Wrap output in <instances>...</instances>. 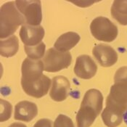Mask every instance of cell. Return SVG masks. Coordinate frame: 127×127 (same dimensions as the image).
Wrapping results in <instances>:
<instances>
[{
	"label": "cell",
	"instance_id": "obj_7",
	"mask_svg": "<svg viewBox=\"0 0 127 127\" xmlns=\"http://www.w3.org/2000/svg\"><path fill=\"white\" fill-rule=\"evenodd\" d=\"M97 71V65L89 55H82L76 58L74 73L78 78L90 79L94 77Z\"/></svg>",
	"mask_w": 127,
	"mask_h": 127
},
{
	"label": "cell",
	"instance_id": "obj_1",
	"mask_svg": "<svg viewBox=\"0 0 127 127\" xmlns=\"http://www.w3.org/2000/svg\"><path fill=\"white\" fill-rule=\"evenodd\" d=\"M103 96L95 89L88 90L83 98L76 116L77 127H90L102 110Z\"/></svg>",
	"mask_w": 127,
	"mask_h": 127
},
{
	"label": "cell",
	"instance_id": "obj_21",
	"mask_svg": "<svg viewBox=\"0 0 127 127\" xmlns=\"http://www.w3.org/2000/svg\"><path fill=\"white\" fill-rule=\"evenodd\" d=\"M124 121H126V123H127V113H126V114H124Z\"/></svg>",
	"mask_w": 127,
	"mask_h": 127
},
{
	"label": "cell",
	"instance_id": "obj_18",
	"mask_svg": "<svg viewBox=\"0 0 127 127\" xmlns=\"http://www.w3.org/2000/svg\"><path fill=\"white\" fill-rule=\"evenodd\" d=\"M53 127H74V124L71 118L65 115L60 114L55 119Z\"/></svg>",
	"mask_w": 127,
	"mask_h": 127
},
{
	"label": "cell",
	"instance_id": "obj_16",
	"mask_svg": "<svg viewBox=\"0 0 127 127\" xmlns=\"http://www.w3.org/2000/svg\"><path fill=\"white\" fill-rule=\"evenodd\" d=\"M46 46L42 41L35 46H25L24 49L28 58L34 60H39L45 55Z\"/></svg>",
	"mask_w": 127,
	"mask_h": 127
},
{
	"label": "cell",
	"instance_id": "obj_20",
	"mask_svg": "<svg viewBox=\"0 0 127 127\" xmlns=\"http://www.w3.org/2000/svg\"><path fill=\"white\" fill-rule=\"evenodd\" d=\"M8 127H27L25 124L19 123V122H16V123H13L11 125H10Z\"/></svg>",
	"mask_w": 127,
	"mask_h": 127
},
{
	"label": "cell",
	"instance_id": "obj_2",
	"mask_svg": "<svg viewBox=\"0 0 127 127\" xmlns=\"http://www.w3.org/2000/svg\"><path fill=\"white\" fill-rule=\"evenodd\" d=\"M26 24L24 17L18 10L15 1H8L0 10V38H8L14 34L20 26Z\"/></svg>",
	"mask_w": 127,
	"mask_h": 127
},
{
	"label": "cell",
	"instance_id": "obj_4",
	"mask_svg": "<svg viewBox=\"0 0 127 127\" xmlns=\"http://www.w3.org/2000/svg\"><path fill=\"white\" fill-rule=\"evenodd\" d=\"M42 61L45 71L55 73L69 67L72 56L70 52H60L55 48H50L46 52Z\"/></svg>",
	"mask_w": 127,
	"mask_h": 127
},
{
	"label": "cell",
	"instance_id": "obj_6",
	"mask_svg": "<svg viewBox=\"0 0 127 127\" xmlns=\"http://www.w3.org/2000/svg\"><path fill=\"white\" fill-rule=\"evenodd\" d=\"M51 84V79L44 74L36 80H21V86L23 91L28 95L34 98H41L45 96L48 93Z\"/></svg>",
	"mask_w": 127,
	"mask_h": 127
},
{
	"label": "cell",
	"instance_id": "obj_10",
	"mask_svg": "<svg viewBox=\"0 0 127 127\" xmlns=\"http://www.w3.org/2000/svg\"><path fill=\"white\" fill-rule=\"evenodd\" d=\"M44 70V66L42 60H34L27 58L22 63L21 80L32 81L38 79L43 75Z\"/></svg>",
	"mask_w": 127,
	"mask_h": 127
},
{
	"label": "cell",
	"instance_id": "obj_11",
	"mask_svg": "<svg viewBox=\"0 0 127 127\" xmlns=\"http://www.w3.org/2000/svg\"><path fill=\"white\" fill-rule=\"evenodd\" d=\"M70 82L65 76H58L52 78L49 96L56 102H62L68 97L70 92Z\"/></svg>",
	"mask_w": 127,
	"mask_h": 127
},
{
	"label": "cell",
	"instance_id": "obj_12",
	"mask_svg": "<svg viewBox=\"0 0 127 127\" xmlns=\"http://www.w3.org/2000/svg\"><path fill=\"white\" fill-rule=\"evenodd\" d=\"M38 114L36 105L29 101L19 102L15 107L14 118L15 120L30 122Z\"/></svg>",
	"mask_w": 127,
	"mask_h": 127
},
{
	"label": "cell",
	"instance_id": "obj_14",
	"mask_svg": "<svg viewBox=\"0 0 127 127\" xmlns=\"http://www.w3.org/2000/svg\"><path fill=\"white\" fill-rule=\"evenodd\" d=\"M19 49V41L16 36L12 35L0 41V54L5 58L14 56Z\"/></svg>",
	"mask_w": 127,
	"mask_h": 127
},
{
	"label": "cell",
	"instance_id": "obj_9",
	"mask_svg": "<svg viewBox=\"0 0 127 127\" xmlns=\"http://www.w3.org/2000/svg\"><path fill=\"white\" fill-rule=\"evenodd\" d=\"M44 36V29L41 26L24 24L20 30V37L25 46H35L40 44Z\"/></svg>",
	"mask_w": 127,
	"mask_h": 127
},
{
	"label": "cell",
	"instance_id": "obj_8",
	"mask_svg": "<svg viewBox=\"0 0 127 127\" xmlns=\"http://www.w3.org/2000/svg\"><path fill=\"white\" fill-rule=\"evenodd\" d=\"M92 54L102 67L107 68L113 66L118 60L116 51L108 44H99L95 46Z\"/></svg>",
	"mask_w": 127,
	"mask_h": 127
},
{
	"label": "cell",
	"instance_id": "obj_5",
	"mask_svg": "<svg viewBox=\"0 0 127 127\" xmlns=\"http://www.w3.org/2000/svg\"><path fill=\"white\" fill-rule=\"evenodd\" d=\"M16 7L24 17L26 24L30 26H40L42 20L41 3L39 0L15 1Z\"/></svg>",
	"mask_w": 127,
	"mask_h": 127
},
{
	"label": "cell",
	"instance_id": "obj_13",
	"mask_svg": "<svg viewBox=\"0 0 127 127\" xmlns=\"http://www.w3.org/2000/svg\"><path fill=\"white\" fill-rule=\"evenodd\" d=\"M80 39L81 37L77 33L73 31L65 33L56 40L54 48L60 52H68L78 44Z\"/></svg>",
	"mask_w": 127,
	"mask_h": 127
},
{
	"label": "cell",
	"instance_id": "obj_17",
	"mask_svg": "<svg viewBox=\"0 0 127 127\" xmlns=\"http://www.w3.org/2000/svg\"><path fill=\"white\" fill-rule=\"evenodd\" d=\"M0 105H1V116L0 121L1 122H4L7 121L12 114V105L9 102L1 99H0Z\"/></svg>",
	"mask_w": 127,
	"mask_h": 127
},
{
	"label": "cell",
	"instance_id": "obj_3",
	"mask_svg": "<svg viewBox=\"0 0 127 127\" xmlns=\"http://www.w3.org/2000/svg\"><path fill=\"white\" fill-rule=\"evenodd\" d=\"M90 31L95 39L105 42L114 41L118 33L117 26L108 18L102 16L97 17L92 21Z\"/></svg>",
	"mask_w": 127,
	"mask_h": 127
},
{
	"label": "cell",
	"instance_id": "obj_19",
	"mask_svg": "<svg viewBox=\"0 0 127 127\" xmlns=\"http://www.w3.org/2000/svg\"><path fill=\"white\" fill-rule=\"evenodd\" d=\"M33 127H52V123L48 118H42L39 120Z\"/></svg>",
	"mask_w": 127,
	"mask_h": 127
},
{
	"label": "cell",
	"instance_id": "obj_15",
	"mask_svg": "<svg viewBox=\"0 0 127 127\" xmlns=\"http://www.w3.org/2000/svg\"><path fill=\"white\" fill-rule=\"evenodd\" d=\"M112 17L123 26H127V0H116L113 2Z\"/></svg>",
	"mask_w": 127,
	"mask_h": 127
}]
</instances>
